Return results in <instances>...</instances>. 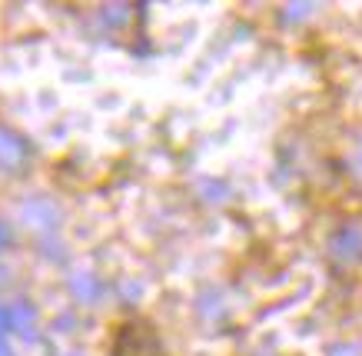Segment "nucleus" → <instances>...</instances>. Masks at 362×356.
Here are the masks:
<instances>
[{
	"label": "nucleus",
	"instance_id": "4",
	"mask_svg": "<svg viewBox=\"0 0 362 356\" xmlns=\"http://www.w3.org/2000/svg\"><path fill=\"white\" fill-rule=\"evenodd\" d=\"M70 289H74L77 300H83V303H93L100 297V283H97V277H90V273H80V277L70 280Z\"/></svg>",
	"mask_w": 362,
	"mask_h": 356
},
{
	"label": "nucleus",
	"instance_id": "10",
	"mask_svg": "<svg viewBox=\"0 0 362 356\" xmlns=\"http://www.w3.org/2000/svg\"><path fill=\"white\" fill-rule=\"evenodd\" d=\"M0 356H13V353H11V346L4 343V340H0Z\"/></svg>",
	"mask_w": 362,
	"mask_h": 356
},
{
	"label": "nucleus",
	"instance_id": "3",
	"mask_svg": "<svg viewBox=\"0 0 362 356\" xmlns=\"http://www.w3.org/2000/svg\"><path fill=\"white\" fill-rule=\"evenodd\" d=\"M7 320H11L13 330H17L21 336H27V340L37 333V310H33V303H27V300L13 303L11 313H7Z\"/></svg>",
	"mask_w": 362,
	"mask_h": 356
},
{
	"label": "nucleus",
	"instance_id": "1",
	"mask_svg": "<svg viewBox=\"0 0 362 356\" xmlns=\"http://www.w3.org/2000/svg\"><path fill=\"white\" fill-rule=\"evenodd\" d=\"M27 156V140L11 127H0V163L4 167H21Z\"/></svg>",
	"mask_w": 362,
	"mask_h": 356
},
{
	"label": "nucleus",
	"instance_id": "7",
	"mask_svg": "<svg viewBox=\"0 0 362 356\" xmlns=\"http://www.w3.org/2000/svg\"><path fill=\"white\" fill-rule=\"evenodd\" d=\"M309 11H313V4H293V7H286V17L289 21H303Z\"/></svg>",
	"mask_w": 362,
	"mask_h": 356
},
{
	"label": "nucleus",
	"instance_id": "8",
	"mask_svg": "<svg viewBox=\"0 0 362 356\" xmlns=\"http://www.w3.org/2000/svg\"><path fill=\"white\" fill-rule=\"evenodd\" d=\"M7 243H11V226H7V223L0 220V250H4Z\"/></svg>",
	"mask_w": 362,
	"mask_h": 356
},
{
	"label": "nucleus",
	"instance_id": "6",
	"mask_svg": "<svg viewBox=\"0 0 362 356\" xmlns=\"http://www.w3.org/2000/svg\"><path fill=\"white\" fill-rule=\"evenodd\" d=\"M103 21H107V23L130 21V7H120V4H117V7H107V11H103Z\"/></svg>",
	"mask_w": 362,
	"mask_h": 356
},
{
	"label": "nucleus",
	"instance_id": "9",
	"mask_svg": "<svg viewBox=\"0 0 362 356\" xmlns=\"http://www.w3.org/2000/svg\"><path fill=\"white\" fill-rule=\"evenodd\" d=\"M7 326H11V320H7V310H4V306H0V333H4V330H7Z\"/></svg>",
	"mask_w": 362,
	"mask_h": 356
},
{
	"label": "nucleus",
	"instance_id": "2",
	"mask_svg": "<svg viewBox=\"0 0 362 356\" xmlns=\"http://www.w3.org/2000/svg\"><path fill=\"white\" fill-rule=\"evenodd\" d=\"M332 253L339 260H356L362 253V226H342L339 234L332 236Z\"/></svg>",
	"mask_w": 362,
	"mask_h": 356
},
{
	"label": "nucleus",
	"instance_id": "5",
	"mask_svg": "<svg viewBox=\"0 0 362 356\" xmlns=\"http://www.w3.org/2000/svg\"><path fill=\"white\" fill-rule=\"evenodd\" d=\"M23 217L33 223V226H50V220H57V210L44 200H33L23 207Z\"/></svg>",
	"mask_w": 362,
	"mask_h": 356
}]
</instances>
